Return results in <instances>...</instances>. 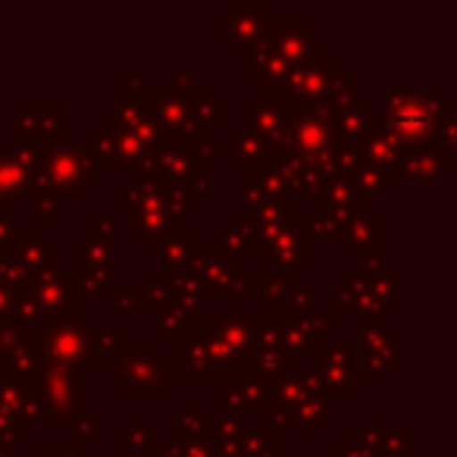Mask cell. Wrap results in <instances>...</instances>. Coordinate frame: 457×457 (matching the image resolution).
Segmentation results:
<instances>
[{
    "mask_svg": "<svg viewBox=\"0 0 457 457\" xmlns=\"http://www.w3.org/2000/svg\"><path fill=\"white\" fill-rule=\"evenodd\" d=\"M257 329L261 320L245 307H228L226 313L201 311L172 338V386H220L242 376L257 354Z\"/></svg>",
    "mask_w": 457,
    "mask_h": 457,
    "instance_id": "cell-1",
    "label": "cell"
},
{
    "mask_svg": "<svg viewBox=\"0 0 457 457\" xmlns=\"http://www.w3.org/2000/svg\"><path fill=\"white\" fill-rule=\"evenodd\" d=\"M104 172L91 163L88 154L72 141V132L45 141L35 154H29L26 195L32 197H76L82 201L91 185H101Z\"/></svg>",
    "mask_w": 457,
    "mask_h": 457,
    "instance_id": "cell-2",
    "label": "cell"
},
{
    "mask_svg": "<svg viewBox=\"0 0 457 457\" xmlns=\"http://www.w3.org/2000/svg\"><path fill=\"white\" fill-rule=\"evenodd\" d=\"M116 213H129V236L132 242L147 245L154 238H163L170 232L185 228L188 216L172 204L170 191L163 185L151 182V179L135 172L129 182L116 185Z\"/></svg>",
    "mask_w": 457,
    "mask_h": 457,
    "instance_id": "cell-3",
    "label": "cell"
},
{
    "mask_svg": "<svg viewBox=\"0 0 457 457\" xmlns=\"http://www.w3.org/2000/svg\"><path fill=\"white\" fill-rule=\"evenodd\" d=\"M85 311H88V298L79 288L76 276L54 270L22 282V288L16 292L13 320L22 329H47L63 317H85Z\"/></svg>",
    "mask_w": 457,
    "mask_h": 457,
    "instance_id": "cell-4",
    "label": "cell"
},
{
    "mask_svg": "<svg viewBox=\"0 0 457 457\" xmlns=\"http://www.w3.org/2000/svg\"><path fill=\"white\" fill-rule=\"evenodd\" d=\"M29 413L32 423L45 429H70L79 413H85V398H88V373L85 370L66 367H45L38 370L32 382L26 386Z\"/></svg>",
    "mask_w": 457,
    "mask_h": 457,
    "instance_id": "cell-5",
    "label": "cell"
},
{
    "mask_svg": "<svg viewBox=\"0 0 457 457\" xmlns=\"http://www.w3.org/2000/svg\"><path fill=\"white\" fill-rule=\"evenodd\" d=\"M116 398H170L172 395V357L160 342H129L116 363Z\"/></svg>",
    "mask_w": 457,
    "mask_h": 457,
    "instance_id": "cell-6",
    "label": "cell"
},
{
    "mask_svg": "<svg viewBox=\"0 0 457 457\" xmlns=\"http://www.w3.org/2000/svg\"><path fill=\"white\" fill-rule=\"evenodd\" d=\"M357 386H382L401 363L398 329H392L386 317H357Z\"/></svg>",
    "mask_w": 457,
    "mask_h": 457,
    "instance_id": "cell-7",
    "label": "cell"
},
{
    "mask_svg": "<svg viewBox=\"0 0 457 457\" xmlns=\"http://www.w3.org/2000/svg\"><path fill=\"white\" fill-rule=\"evenodd\" d=\"M357 342H338L313 357V370L307 373L313 395H320L323 401L329 398H351L357 395Z\"/></svg>",
    "mask_w": 457,
    "mask_h": 457,
    "instance_id": "cell-8",
    "label": "cell"
},
{
    "mask_svg": "<svg viewBox=\"0 0 457 457\" xmlns=\"http://www.w3.org/2000/svg\"><path fill=\"white\" fill-rule=\"evenodd\" d=\"M273 22L270 4H232L216 16V41L228 47V57L245 60L254 45H261Z\"/></svg>",
    "mask_w": 457,
    "mask_h": 457,
    "instance_id": "cell-9",
    "label": "cell"
},
{
    "mask_svg": "<svg viewBox=\"0 0 457 457\" xmlns=\"http://www.w3.org/2000/svg\"><path fill=\"white\" fill-rule=\"evenodd\" d=\"M88 336L91 326L85 317H63L51 323L47 329H38L41 357L51 367L66 370H85V357H88Z\"/></svg>",
    "mask_w": 457,
    "mask_h": 457,
    "instance_id": "cell-10",
    "label": "cell"
},
{
    "mask_svg": "<svg viewBox=\"0 0 457 457\" xmlns=\"http://www.w3.org/2000/svg\"><path fill=\"white\" fill-rule=\"evenodd\" d=\"M66 113L54 101H16V151L35 154L45 141L57 138L72 129H57Z\"/></svg>",
    "mask_w": 457,
    "mask_h": 457,
    "instance_id": "cell-11",
    "label": "cell"
},
{
    "mask_svg": "<svg viewBox=\"0 0 457 457\" xmlns=\"http://www.w3.org/2000/svg\"><path fill=\"white\" fill-rule=\"evenodd\" d=\"M76 276L79 288H82L85 298H113L116 292V248H101V245L91 242H76Z\"/></svg>",
    "mask_w": 457,
    "mask_h": 457,
    "instance_id": "cell-12",
    "label": "cell"
},
{
    "mask_svg": "<svg viewBox=\"0 0 457 457\" xmlns=\"http://www.w3.org/2000/svg\"><path fill=\"white\" fill-rule=\"evenodd\" d=\"M342 254L357 257L363 263H382L386 261V213H376L373 207L363 210L361 216L345 226L342 236Z\"/></svg>",
    "mask_w": 457,
    "mask_h": 457,
    "instance_id": "cell-13",
    "label": "cell"
},
{
    "mask_svg": "<svg viewBox=\"0 0 457 457\" xmlns=\"http://www.w3.org/2000/svg\"><path fill=\"white\" fill-rule=\"evenodd\" d=\"M279 348L292 357H317L329 348V320L320 313L279 320Z\"/></svg>",
    "mask_w": 457,
    "mask_h": 457,
    "instance_id": "cell-14",
    "label": "cell"
},
{
    "mask_svg": "<svg viewBox=\"0 0 457 457\" xmlns=\"http://www.w3.org/2000/svg\"><path fill=\"white\" fill-rule=\"evenodd\" d=\"M188 270L195 273L197 286H201V298L226 301L228 286H232V276L242 270V261L222 254V251L210 242V245H201V248H197V254Z\"/></svg>",
    "mask_w": 457,
    "mask_h": 457,
    "instance_id": "cell-15",
    "label": "cell"
},
{
    "mask_svg": "<svg viewBox=\"0 0 457 457\" xmlns=\"http://www.w3.org/2000/svg\"><path fill=\"white\" fill-rule=\"evenodd\" d=\"M270 382L257 379V376H236V379H226L216 386V417H236L242 420L245 413H261V407L270 398Z\"/></svg>",
    "mask_w": 457,
    "mask_h": 457,
    "instance_id": "cell-16",
    "label": "cell"
},
{
    "mask_svg": "<svg viewBox=\"0 0 457 457\" xmlns=\"http://www.w3.org/2000/svg\"><path fill=\"white\" fill-rule=\"evenodd\" d=\"M129 329L126 326H97L88 336V357H85V373L91 370H113L120 357L129 348Z\"/></svg>",
    "mask_w": 457,
    "mask_h": 457,
    "instance_id": "cell-17",
    "label": "cell"
},
{
    "mask_svg": "<svg viewBox=\"0 0 457 457\" xmlns=\"http://www.w3.org/2000/svg\"><path fill=\"white\" fill-rule=\"evenodd\" d=\"M41 367H45V357H41L38 329H26V336H22L7 354L0 357V373L22 382V386H29V382L38 376Z\"/></svg>",
    "mask_w": 457,
    "mask_h": 457,
    "instance_id": "cell-18",
    "label": "cell"
},
{
    "mask_svg": "<svg viewBox=\"0 0 457 457\" xmlns=\"http://www.w3.org/2000/svg\"><path fill=\"white\" fill-rule=\"evenodd\" d=\"M216 438V413L201 404V398H188L185 407L172 420V445L188 442H213Z\"/></svg>",
    "mask_w": 457,
    "mask_h": 457,
    "instance_id": "cell-19",
    "label": "cell"
},
{
    "mask_svg": "<svg viewBox=\"0 0 457 457\" xmlns=\"http://www.w3.org/2000/svg\"><path fill=\"white\" fill-rule=\"evenodd\" d=\"M228 166L238 172H254L261 170L263 163H270V145L261 138L257 132H251V129L245 126H236L228 129Z\"/></svg>",
    "mask_w": 457,
    "mask_h": 457,
    "instance_id": "cell-20",
    "label": "cell"
},
{
    "mask_svg": "<svg viewBox=\"0 0 457 457\" xmlns=\"http://www.w3.org/2000/svg\"><path fill=\"white\" fill-rule=\"evenodd\" d=\"M451 170H454V160L442 157L432 145L411 147V151H404L398 160V176L413 179V182H438V179Z\"/></svg>",
    "mask_w": 457,
    "mask_h": 457,
    "instance_id": "cell-21",
    "label": "cell"
},
{
    "mask_svg": "<svg viewBox=\"0 0 457 457\" xmlns=\"http://www.w3.org/2000/svg\"><path fill=\"white\" fill-rule=\"evenodd\" d=\"M257 242H261V226H257L248 213H236V216H228V222L220 228V238H216L213 245L222 254L242 261L245 254L257 257Z\"/></svg>",
    "mask_w": 457,
    "mask_h": 457,
    "instance_id": "cell-22",
    "label": "cell"
},
{
    "mask_svg": "<svg viewBox=\"0 0 457 457\" xmlns=\"http://www.w3.org/2000/svg\"><path fill=\"white\" fill-rule=\"evenodd\" d=\"M176 298L172 276L166 270H147L145 279L132 286V313H160Z\"/></svg>",
    "mask_w": 457,
    "mask_h": 457,
    "instance_id": "cell-23",
    "label": "cell"
},
{
    "mask_svg": "<svg viewBox=\"0 0 457 457\" xmlns=\"http://www.w3.org/2000/svg\"><path fill=\"white\" fill-rule=\"evenodd\" d=\"M160 436L154 426H147V417L141 411H135L132 417H129L126 426H120L113 436V454L116 457H129L135 454V451H147L151 445H157Z\"/></svg>",
    "mask_w": 457,
    "mask_h": 457,
    "instance_id": "cell-24",
    "label": "cell"
},
{
    "mask_svg": "<svg viewBox=\"0 0 457 457\" xmlns=\"http://www.w3.org/2000/svg\"><path fill=\"white\" fill-rule=\"evenodd\" d=\"M197 313H201V301L185 298V295H176V298H172L170 304L157 313V323H160V336L157 338H160V342H172V338H176L179 332H182L185 326L197 317Z\"/></svg>",
    "mask_w": 457,
    "mask_h": 457,
    "instance_id": "cell-25",
    "label": "cell"
},
{
    "mask_svg": "<svg viewBox=\"0 0 457 457\" xmlns=\"http://www.w3.org/2000/svg\"><path fill=\"white\" fill-rule=\"evenodd\" d=\"M238 448H242V457H286V432L267 429V426L245 429Z\"/></svg>",
    "mask_w": 457,
    "mask_h": 457,
    "instance_id": "cell-26",
    "label": "cell"
},
{
    "mask_svg": "<svg viewBox=\"0 0 457 457\" xmlns=\"http://www.w3.org/2000/svg\"><path fill=\"white\" fill-rule=\"evenodd\" d=\"M85 242L101 245V248H116V222L110 213H88V238Z\"/></svg>",
    "mask_w": 457,
    "mask_h": 457,
    "instance_id": "cell-27",
    "label": "cell"
},
{
    "mask_svg": "<svg viewBox=\"0 0 457 457\" xmlns=\"http://www.w3.org/2000/svg\"><path fill=\"white\" fill-rule=\"evenodd\" d=\"M151 85L145 82L141 72H116V97L120 104H141Z\"/></svg>",
    "mask_w": 457,
    "mask_h": 457,
    "instance_id": "cell-28",
    "label": "cell"
},
{
    "mask_svg": "<svg viewBox=\"0 0 457 457\" xmlns=\"http://www.w3.org/2000/svg\"><path fill=\"white\" fill-rule=\"evenodd\" d=\"M304 313H313V286L298 282L282 301V317H304Z\"/></svg>",
    "mask_w": 457,
    "mask_h": 457,
    "instance_id": "cell-29",
    "label": "cell"
},
{
    "mask_svg": "<svg viewBox=\"0 0 457 457\" xmlns=\"http://www.w3.org/2000/svg\"><path fill=\"white\" fill-rule=\"evenodd\" d=\"M70 429L76 432V438H72V442L82 445V448H88V445H97V442H101V438H104L101 423H97V413H91V411L79 413L76 423H72Z\"/></svg>",
    "mask_w": 457,
    "mask_h": 457,
    "instance_id": "cell-30",
    "label": "cell"
},
{
    "mask_svg": "<svg viewBox=\"0 0 457 457\" xmlns=\"http://www.w3.org/2000/svg\"><path fill=\"white\" fill-rule=\"evenodd\" d=\"M60 222L57 197H32V226L35 228H51Z\"/></svg>",
    "mask_w": 457,
    "mask_h": 457,
    "instance_id": "cell-31",
    "label": "cell"
},
{
    "mask_svg": "<svg viewBox=\"0 0 457 457\" xmlns=\"http://www.w3.org/2000/svg\"><path fill=\"white\" fill-rule=\"evenodd\" d=\"M13 304H16V292L0 282V323H10V320H13Z\"/></svg>",
    "mask_w": 457,
    "mask_h": 457,
    "instance_id": "cell-32",
    "label": "cell"
},
{
    "mask_svg": "<svg viewBox=\"0 0 457 457\" xmlns=\"http://www.w3.org/2000/svg\"><path fill=\"white\" fill-rule=\"evenodd\" d=\"M145 457H179V451H176V445H172V442H157V445H151V448L145 451Z\"/></svg>",
    "mask_w": 457,
    "mask_h": 457,
    "instance_id": "cell-33",
    "label": "cell"
},
{
    "mask_svg": "<svg viewBox=\"0 0 457 457\" xmlns=\"http://www.w3.org/2000/svg\"><path fill=\"white\" fill-rule=\"evenodd\" d=\"M0 457H20V451H13V448H0Z\"/></svg>",
    "mask_w": 457,
    "mask_h": 457,
    "instance_id": "cell-34",
    "label": "cell"
},
{
    "mask_svg": "<svg viewBox=\"0 0 457 457\" xmlns=\"http://www.w3.org/2000/svg\"><path fill=\"white\" fill-rule=\"evenodd\" d=\"M286 457H298V454H286Z\"/></svg>",
    "mask_w": 457,
    "mask_h": 457,
    "instance_id": "cell-35",
    "label": "cell"
}]
</instances>
